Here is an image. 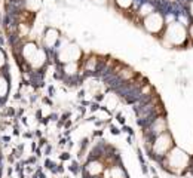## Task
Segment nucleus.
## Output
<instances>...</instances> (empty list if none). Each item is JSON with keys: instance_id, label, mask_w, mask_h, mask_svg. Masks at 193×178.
<instances>
[{"instance_id": "9d476101", "label": "nucleus", "mask_w": 193, "mask_h": 178, "mask_svg": "<svg viewBox=\"0 0 193 178\" xmlns=\"http://www.w3.org/2000/svg\"><path fill=\"white\" fill-rule=\"evenodd\" d=\"M0 178H2V154H0Z\"/></svg>"}, {"instance_id": "0eeeda50", "label": "nucleus", "mask_w": 193, "mask_h": 178, "mask_svg": "<svg viewBox=\"0 0 193 178\" xmlns=\"http://www.w3.org/2000/svg\"><path fill=\"white\" fill-rule=\"evenodd\" d=\"M186 12H187V15L190 17V19L193 21V0H187V5H186Z\"/></svg>"}, {"instance_id": "f257e3e1", "label": "nucleus", "mask_w": 193, "mask_h": 178, "mask_svg": "<svg viewBox=\"0 0 193 178\" xmlns=\"http://www.w3.org/2000/svg\"><path fill=\"white\" fill-rule=\"evenodd\" d=\"M160 43L169 49H187V46H193L187 36V27L180 21L166 22L160 36Z\"/></svg>"}, {"instance_id": "7ed1b4c3", "label": "nucleus", "mask_w": 193, "mask_h": 178, "mask_svg": "<svg viewBox=\"0 0 193 178\" xmlns=\"http://www.w3.org/2000/svg\"><path fill=\"white\" fill-rule=\"evenodd\" d=\"M165 25H166V19H165V12L156 9L155 12L149 14L147 17H144L140 21V27L150 36H155V37H160L163 30H165Z\"/></svg>"}, {"instance_id": "20e7f679", "label": "nucleus", "mask_w": 193, "mask_h": 178, "mask_svg": "<svg viewBox=\"0 0 193 178\" xmlns=\"http://www.w3.org/2000/svg\"><path fill=\"white\" fill-rule=\"evenodd\" d=\"M61 33L58 28L55 27H48L45 28L43 36H42V46L48 51V53H51L55 51V48L58 46V43L61 42Z\"/></svg>"}, {"instance_id": "6e6552de", "label": "nucleus", "mask_w": 193, "mask_h": 178, "mask_svg": "<svg viewBox=\"0 0 193 178\" xmlns=\"http://www.w3.org/2000/svg\"><path fill=\"white\" fill-rule=\"evenodd\" d=\"M94 5H97V6H108L113 0H91Z\"/></svg>"}, {"instance_id": "f03ea898", "label": "nucleus", "mask_w": 193, "mask_h": 178, "mask_svg": "<svg viewBox=\"0 0 193 178\" xmlns=\"http://www.w3.org/2000/svg\"><path fill=\"white\" fill-rule=\"evenodd\" d=\"M174 145H175V141H174V137H172L171 131H165L163 134L158 135L152 141V144L146 145V151H147V156L150 159H153L158 163Z\"/></svg>"}, {"instance_id": "423d86ee", "label": "nucleus", "mask_w": 193, "mask_h": 178, "mask_svg": "<svg viewBox=\"0 0 193 178\" xmlns=\"http://www.w3.org/2000/svg\"><path fill=\"white\" fill-rule=\"evenodd\" d=\"M107 168H108V172H110V178H129L125 168L122 166V163L111 165V166H107Z\"/></svg>"}, {"instance_id": "1a4fd4ad", "label": "nucleus", "mask_w": 193, "mask_h": 178, "mask_svg": "<svg viewBox=\"0 0 193 178\" xmlns=\"http://www.w3.org/2000/svg\"><path fill=\"white\" fill-rule=\"evenodd\" d=\"M187 36H189V40L192 42V45H193V21L187 25Z\"/></svg>"}, {"instance_id": "39448f33", "label": "nucleus", "mask_w": 193, "mask_h": 178, "mask_svg": "<svg viewBox=\"0 0 193 178\" xmlns=\"http://www.w3.org/2000/svg\"><path fill=\"white\" fill-rule=\"evenodd\" d=\"M113 6L123 14H134V8L137 0H113Z\"/></svg>"}]
</instances>
